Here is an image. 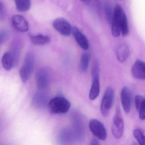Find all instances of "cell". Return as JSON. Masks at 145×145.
<instances>
[{
  "instance_id": "6da1fadb",
  "label": "cell",
  "mask_w": 145,
  "mask_h": 145,
  "mask_svg": "<svg viewBox=\"0 0 145 145\" xmlns=\"http://www.w3.org/2000/svg\"><path fill=\"white\" fill-rule=\"evenodd\" d=\"M111 31L114 37H118L121 34L126 36L129 33L127 19L121 7L116 5L113 10L111 23Z\"/></svg>"
},
{
  "instance_id": "7a4b0ae2",
  "label": "cell",
  "mask_w": 145,
  "mask_h": 145,
  "mask_svg": "<svg viewBox=\"0 0 145 145\" xmlns=\"http://www.w3.org/2000/svg\"><path fill=\"white\" fill-rule=\"evenodd\" d=\"M72 131L76 141L82 142L86 138V130L83 116L78 111H72L71 113Z\"/></svg>"
},
{
  "instance_id": "3957f363",
  "label": "cell",
  "mask_w": 145,
  "mask_h": 145,
  "mask_svg": "<svg viewBox=\"0 0 145 145\" xmlns=\"http://www.w3.org/2000/svg\"><path fill=\"white\" fill-rule=\"evenodd\" d=\"M71 106L70 101L62 96H57L51 99L48 105L49 111L54 114H65L69 111Z\"/></svg>"
},
{
  "instance_id": "277c9868",
  "label": "cell",
  "mask_w": 145,
  "mask_h": 145,
  "mask_svg": "<svg viewBox=\"0 0 145 145\" xmlns=\"http://www.w3.org/2000/svg\"><path fill=\"white\" fill-rule=\"evenodd\" d=\"M35 63V54L31 52L26 54L25 58L24 65L20 70V75L24 83L28 81L30 75L33 72Z\"/></svg>"
},
{
  "instance_id": "5b68a950",
  "label": "cell",
  "mask_w": 145,
  "mask_h": 145,
  "mask_svg": "<svg viewBox=\"0 0 145 145\" xmlns=\"http://www.w3.org/2000/svg\"><path fill=\"white\" fill-rule=\"evenodd\" d=\"M92 84L89 93V98L95 100L100 93L99 66L96 61L94 63L92 70Z\"/></svg>"
},
{
  "instance_id": "8992f818",
  "label": "cell",
  "mask_w": 145,
  "mask_h": 145,
  "mask_svg": "<svg viewBox=\"0 0 145 145\" xmlns=\"http://www.w3.org/2000/svg\"><path fill=\"white\" fill-rule=\"evenodd\" d=\"M124 123L121 113L119 107H117L113 117L112 125V133L116 139H120L123 134Z\"/></svg>"
},
{
  "instance_id": "52a82bcc",
  "label": "cell",
  "mask_w": 145,
  "mask_h": 145,
  "mask_svg": "<svg viewBox=\"0 0 145 145\" xmlns=\"http://www.w3.org/2000/svg\"><path fill=\"white\" fill-rule=\"evenodd\" d=\"M114 98V90L112 88L107 87L105 91L101 104L100 110L102 115H108L112 107Z\"/></svg>"
},
{
  "instance_id": "ba28073f",
  "label": "cell",
  "mask_w": 145,
  "mask_h": 145,
  "mask_svg": "<svg viewBox=\"0 0 145 145\" xmlns=\"http://www.w3.org/2000/svg\"><path fill=\"white\" fill-rule=\"evenodd\" d=\"M89 127L95 138L101 140H105L107 137V132L101 122L95 119H91L89 123Z\"/></svg>"
},
{
  "instance_id": "9c48e42d",
  "label": "cell",
  "mask_w": 145,
  "mask_h": 145,
  "mask_svg": "<svg viewBox=\"0 0 145 145\" xmlns=\"http://www.w3.org/2000/svg\"><path fill=\"white\" fill-rule=\"evenodd\" d=\"M53 26L55 30L62 35H70L72 32V27L70 23L63 18H58L54 21Z\"/></svg>"
},
{
  "instance_id": "30bf717a",
  "label": "cell",
  "mask_w": 145,
  "mask_h": 145,
  "mask_svg": "<svg viewBox=\"0 0 145 145\" xmlns=\"http://www.w3.org/2000/svg\"><path fill=\"white\" fill-rule=\"evenodd\" d=\"M36 83L40 90L46 88L50 83V75L46 69L44 68L39 69L35 75Z\"/></svg>"
},
{
  "instance_id": "8fae6325",
  "label": "cell",
  "mask_w": 145,
  "mask_h": 145,
  "mask_svg": "<svg viewBox=\"0 0 145 145\" xmlns=\"http://www.w3.org/2000/svg\"><path fill=\"white\" fill-rule=\"evenodd\" d=\"M49 100L48 94L40 90L36 93L33 97L32 104L37 109L42 110L48 106Z\"/></svg>"
},
{
  "instance_id": "7c38bea8",
  "label": "cell",
  "mask_w": 145,
  "mask_h": 145,
  "mask_svg": "<svg viewBox=\"0 0 145 145\" xmlns=\"http://www.w3.org/2000/svg\"><path fill=\"white\" fill-rule=\"evenodd\" d=\"M121 100L124 112L129 113L132 105V93L127 87H124L121 93Z\"/></svg>"
},
{
  "instance_id": "4fadbf2b",
  "label": "cell",
  "mask_w": 145,
  "mask_h": 145,
  "mask_svg": "<svg viewBox=\"0 0 145 145\" xmlns=\"http://www.w3.org/2000/svg\"><path fill=\"white\" fill-rule=\"evenodd\" d=\"M12 22L14 29L18 31L26 32L29 30V23L26 19L22 15H14L12 17Z\"/></svg>"
},
{
  "instance_id": "5bb4252c",
  "label": "cell",
  "mask_w": 145,
  "mask_h": 145,
  "mask_svg": "<svg viewBox=\"0 0 145 145\" xmlns=\"http://www.w3.org/2000/svg\"><path fill=\"white\" fill-rule=\"evenodd\" d=\"M59 144L60 145H70L76 141L75 136L72 129H62L59 134Z\"/></svg>"
},
{
  "instance_id": "9a60e30c",
  "label": "cell",
  "mask_w": 145,
  "mask_h": 145,
  "mask_svg": "<svg viewBox=\"0 0 145 145\" xmlns=\"http://www.w3.org/2000/svg\"><path fill=\"white\" fill-rule=\"evenodd\" d=\"M72 35L79 47L84 50H88L89 47L88 40L82 31L76 26L72 27Z\"/></svg>"
},
{
  "instance_id": "2e32d148",
  "label": "cell",
  "mask_w": 145,
  "mask_h": 145,
  "mask_svg": "<svg viewBox=\"0 0 145 145\" xmlns=\"http://www.w3.org/2000/svg\"><path fill=\"white\" fill-rule=\"evenodd\" d=\"M131 72L136 79L145 80V63L140 60H136L132 66Z\"/></svg>"
},
{
  "instance_id": "e0dca14e",
  "label": "cell",
  "mask_w": 145,
  "mask_h": 145,
  "mask_svg": "<svg viewBox=\"0 0 145 145\" xmlns=\"http://www.w3.org/2000/svg\"><path fill=\"white\" fill-rule=\"evenodd\" d=\"M129 48L126 45H121L118 47L116 51V56L118 61L121 63L124 62L129 55Z\"/></svg>"
},
{
  "instance_id": "ac0fdd59",
  "label": "cell",
  "mask_w": 145,
  "mask_h": 145,
  "mask_svg": "<svg viewBox=\"0 0 145 145\" xmlns=\"http://www.w3.org/2000/svg\"><path fill=\"white\" fill-rule=\"evenodd\" d=\"M30 39L33 44L37 45H46L51 41V38L49 36L42 34L30 36Z\"/></svg>"
},
{
  "instance_id": "d6986e66",
  "label": "cell",
  "mask_w": 145,
  "mask_h": 145,
  "mask_svg": "<svg viewBox=\"0 0 145 145\" xmlns=\"http://www.w3.org/2000/svg\"><path fill=\"white\" fill-rule=\"evenodd\" d=\"M2 64L4 69L7 71L11 70L14 66V60L11 52H6L3 55Z\"/></svg>"
},
{
  "instance_id": "ffe728a7",
  "label": "cell",
  "mask_w": 145,
  "mask_h": 145,
  "mask_svg": "<svg viewBox=\"0 0 145 145\" xmlns=\"http://www.w3.org/2000/svg\"><path fill=\"white\" fill-rule=\"evenodd\" d=\"M90 55L89 53L82 54L80 58L79 68L81 71L85 72L88 70L90 62Z\"/></svg>"
},
{
  "instance_id": "44dd1931",
  "label": "cell",
  "mask_w": 145,
  "mask_h": 145,
  "mask_svg": "<svg viewBox=\"0 0 145 145\" xmlns=\"http://www.w3.org/2000/svg\"><path fill=\"white\" fill-rule=\"evenodd\" d=\"M16 8L19 11L26 12L30 9L31 5L30 0H14Z\"/></svg>"
},
{
  "instance_id": "7402d4cb",
  "label": "cell",
  "mask_w": 145,
  "mask_h": 145,
  "mask_svg": "<svg viewBox=\"0 0 145 145\" xmlns=\"http://www.w3.org/2000/svg\"><path fill=\"white\" fill-rule=\"evenodd\" d=\"M133 134L135 138L137 140L139 144L145 145V136L140 129H135L134 131Z\"/></svg>"
},
{
  "instance_id": "603a6c76",
  "label": "cell",
  "mask_w": 145,
  "mask_h": 145,
  "mask_svg": "<svg viewBox=\"0 0 145 145\" xmlns=\"http://www.w3.org/2000/svg\"><path fill=\"white\" fill-rule=\"evenodd\" d=\"M105 10L106 15L107 18L108 22L109 24L111 23L112 20V16H113V11H112L110 5L108 3H106L105 7Z\"/></svg>"
},
{
  "instance_id": "cb8c5ba5",
  "label": "cell",
  "mask_w": 145,
  "mask_h": 145,
  "mask_svg": "<svg viewBox=\"0 0 145 145\" xmlns=\"http://www.w3.org/2000/svg\"><path fill=\"white\" fill-rule=\"evenodd\" d=\"M9 35V32L8 30L3 29L0 31V46L7 40Z\"/></svg>"
},
{
  "instance_id": "d4e9b609",
  "label": "cell",
  "mask_w": 145,
  "mask_h": 145,
  "mask_svg": "<svg viewBox=\"0 0 145 145\" xmlns=\"http://www.w3.org/2000/svg\"><path fill=\"white\" fill-rule=\"evenodd\" d=\"M145 98L141 95H137L135 98V106L136 110L138 111Z\"/></svg>"
},
{
  "instance_id": "484cf974",
  "label": "cell",
  "mask_w": 145,
  "mask_h": 145,
  "mask_svg": "<svg viewBox=\"0 0 145 145\" xmlns=\"http://www.w3.org/2000/svg\"><path fill=\"white\" fill-rule=\"evenodd\" d=\"M139 118L141 120H145V98L138 110Z\"/></svg>"
},
{
  "instance_id": "4316f807",
  "label": "cell",
  "mask_w": 145,
  "mask_h": 145,
  "mask_svg": "<svg viewBox=\"0 0 145 145\" xmlns=\"http://www.w3.org/2000/svg\"><path fill=\"white\" fill-rule=\"evenodd\" d=\"M6 18V12L2 3L0 1V20L3 21Z\"/></svg>"
},
{
  "instance_id": "83f0119b",
  "label": "cell",
  "mask_w": 145,
  "mask_h": 145,
  "mask_svg": "<svg viewBox=\"0 0 145 145\" xmlns=\"http://www.w3.org/2000/svg\"><path fill=\"white\" fill-rule=\"evenodd\" d=\"M99 140L97 138H95L92 139L89 144L90 145H99L100 143L99 142Z\"/></svg>"
},
{
  "instance_id": "f1b7e54d",
  "label": "cell",
  "mask_w": 145,
  "mask_h": 145,
  "mask_svg": "<svg viewBox=\"0 0 145 145\" xmlns=\"http://www.w3.org/2000/svg\"><path fill=\"white\" fill-rule=\"evenodd\" d=\"M81 1H88L89 0H81Z\"/></svg>"
}]
</instances>
